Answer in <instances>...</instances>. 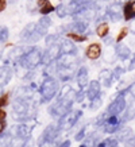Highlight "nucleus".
Returning a JSON list of instances; mask_svg holds the SVG:
<instances>
[{
	"mask_svg": "<svg viewBox=\"0 0 135 147\" xmlns=\"http://www.w3.org/2000/svg\"><path fill=\"white\" fill-rule=\"evenodd\" d=\"M128 28H130V31L132 32V34H135V19H132V20H131Z\"/></svg>",
	"mask_w": 135,
	"mask_h": 147,
	"instance_id": "nucleus-40",
	"label": "nucleus"
},
{
	"mask_svg": "<svg viewBox=\"0 0 135 147\" xmlns=\"http://www.w3.org/2000/svg\"><path fill=\"white\" fill-rule=\"evenodd\" d=\"M7 8V0H0V12H3Z\"/></svg>",
	"mask_w": 135,
	"mask_h": 147,
	"instance_id": "nucleus-39",
	"label": "nucleus"
},
{
	"mask_svg": "<svg viewBox=\"0 0 135 147\" xmlns=\"http://www.w3.org/2000/svg\"><path fill=\"white\" fill-rule=\"evenodd\" d=\"M126 147H135V144H134V143H131V142H127Z\"/></svg>",
	"mask_w": 135,
	"mask_h": 147,
	"instance_id": "nucleus-42",
	"label": "nucleus"
},
{
	"mask_svg": "<svg viewBox=\"0 0 135 147\" xmlns=\"http://www.w3.org/2000/svg\"><path fill=\"white\" fill-rule=\"evenodd\" d=\"M101 53H103V47L100 43L97 42H93V43H90L85 50V57L90 61H96V59H99L101 57Z\"/></svg>",
	"mask_w": 135,
	"mask_h": 147,
	"instance_id": "nucleus-9",
	"label": "nucleus"
},
{
	"mask_svg": "<svg viewBox=\"0 0 135 147\" xmlns=\"http://www.w3.org/2000/svg\"><path fill=\"white\" fill-rule=\"evenodd\" d=\"M55 13H57V16L58 18H65L68 16V9H66V4L65 3H61L55 7Z\"/></svg>",
	"mask_w": 135,
	"mask_h": 147,
	"instance_id": "nucleus-26",
	"label": "nucleus"
},
{
	"mask_svg": "<svg viewBox=\"0 0 135 147\" xmlns=\"http://www.w3.org/2000/svg\"><path fill=\"white\" fill-rule=\"evenodd\" d=\"M105 12H107V18L111 22H113V23L119 22L123 18V3H120V1L111 3L105 8Z\"/></svg>",
	"mask_w": 135,
	"mask_h": 147,
	"instance_id": "nucleus-6",
	"label": "nucleus"
},
{
	"mask_svg": "<svg viewBox=\"0 0 135 147\" xmlns=\"http://www.w3.org/2000/svg\"><path fill=\"white\" fill-rule=\"evenodd\" d=\"M134 69H135V53L131 55L130 63H128V67H127V70H134Z\"/></svg>",
	"mask_w": 135,
	"mask_h": 147,
	"instance_id": "nucleus-34",
	"label": "nucleus"
},
{
	"mask_svg": "<svg viewBox=\"0 0 135 147\" xmlns=\"http://www.w3.org/2000/svg\"><path fill=\"white\" fill-rule=\"evenodd\" d=\"M57 147H70V140H63V142L59 143Z\"/></svg>",
	"mask_w": 135,
	"mask_h": 147,
	"instance_id": "nucleus-41",
	"label": "nucleus"
},
{
	"mask_svg": "<svg viewBox=\"0 0 135 147\" xmlns=\"http://www.w3.org/2000/svg\"><path fill=\"white\" fill-rule=\"evenodd\" d=\"M8 147H11V146H8Z\"/></svg>",
	"mask_w": 135,
	"mask_h": 147,
	"instance_id": "nucleus-45",
	"label": "nucleus"
},
{
	"mask_svg": "<svg viewBox=\"0 0 135 147\" xmlns=\"http://www.w3.org/2000/svg\"><path fill=\"white\" fill-rule=\"evenodd\" d=\"M31 134V127L27 124H18L11 128V135L12 136H19V138L27 139Z\"/></svg>",
	"mask_w": 135,
	"mask_h": 147,
	"instance_id": "nucleus-14",
	"label": "nucleus"
},
{
	"mask_svg": "<svg viewBox=\"0 0 135 147\" xmlns=\"http://www.w3.org/2000/svg\"><path fill=\"white\" fill-rule=\"evenodd\" d=\"M5 127H7V123H5V120H0V135H3Z\"/></svg>",
	"mask_w": 135,
	"mask_h": 147,
	"instance_id": "nucleus-37",
	"label": "nucleus"
},
{
	"mask_svg": "<svg viewBox=\"0 0 135 147\" xmlns=\"http://www.w3.org/2000/svg\"><path fill=\"white\" fill-rule=\"evenodd\" d=\"M58 144L55 142H45L42 143V144H39V147H57Z\"/></svg>",
	"mask_w": 135,
	"mask_h": 147,
	"instance_id": "nucleus-36",
	"label": "nucleus"
},
{
	"mask_svg": "<svg viewBox=\"0 0 135 147\" xmlns=\"http://www.w3.org/2000/svg\"><path fill=\"white\" fill-rule=\"evenodd\" d=\"M100 92H101V82L97 80H92L89 82V89L86 90V100H95L96 97L100 96Z\"/></svg>",
	"mask_w": 135,
	"mask_h": 147,
	"instance_id": "nucleus-13",
	"label": "nucleus"
},
{
	"mask_svg": "<svg viewBox=\"0 0 135 147\" xmlns=\"http://www.w3.org/2000/svg\"><path fill=\"white\" fill-rule=\"evenodd\" d=\"M8 40V28L4 26H0V45H3Z\"/></svg>",
	"mask_w": 135,
	"mask_h": 147,
	"instance_id": "nucleus-28",
	"label": "nucleus"
},
{
	"mask_svg": "<svg viewBox=\"0 0 135 147\" xmlns=\"http://www.w3.org/2000/svg\"><path fill=\"white\" fill-rule=\"evenodd\" d=\"M58 93V81L54 77H46L42 85H41V94L43 101H50L53 100L54 96Z\"/></svg>",
	"mask_w": 135,
	"mask_h": 147,
	"instance_id": "nucleus-2",
	"label": "nucleus"
},
{
	"mask_svg": "<svg viewBox=\"0 0 135 147\" xmlns=\"http://www.w3.org/2000/svg\"><path fill=\"white\" fill-rule=\"evenodd\" d=\"M42 59H43V53L38 47H32V49L27 50L26 53L23 54L22 58H19L18 62L20 66L26 67V69L30 70V69H34L38 65H41Z\"/></svg>",
	"mask_w": 135,
	"mask_h": 147,
	"instance_id": "nucleus-1",
	"label": "nucleus"
},
{
	"mask_svg": "<svg viewBox=\"0 0 135 147\" xmlns=\"http://www.w3.org/2000/svg\"><path fill=\"white\" fill-rule=\"evenodd\" d=\"M117 143H119V140L116 138H107L103 142H100L97 147H117Z\"/></svg>",
	"mask_w": 135,
	"mask_h": 147,
	"instance_id": "nucleus-25",
	"label": "nucleus"
},
{
	"mask_svg": "<svg viewBox=\"0 0 135 147\" xmlns=\"http://www.w3.org/2000/svg\"><path fill=\"white\" fill-rule=\"evenodd\" d=\"M78 147H88V146H86L85 143H82V144H81V146H78Z\"/></svg>",
	"mask_w": 135,
	"mask_h": 147,
	"instance_id": "nucleus-44",
	"label": "nucleus"
},
{
	"mask_svg": "<svg viewBox=\"0 0 135 147\" xmlns=\"http://www.w3.org/2000/svg\"><path fill=\"white\" fill-rule=\"evenodd\" d=\"M63 35L66 36L68 39L73 40V42H85L88 39V35L86 34H78V32H73V31H66Z\"/></svg>",
	"mask_w": 135,
	"mask_h": 147,
	"instance_id": "nucleus-23",
	"label": "nucleus"
},
{
	"mask_svg": "<svg viewBox=\"0 0 135 147\" xmlns=\"http://www.w3.org/2000/svg\"><path fill=\"white\" fill-rule=\"evenodd\" d=\"M59 45H61V51L62 54H77V47L74 46V42L70 39H63L59 42Z\"/></svg>",
	"mask_w": 135,
	"mask_h": 147,
	"instance_id": "nucleus-17",
	"label": "nucleus"
},
{
	"mask_svg": "<svg viewBox=\"0 0 135 147\" xmlns=\"http://www.w3.org/2000/svg\"><path fill=\"white\" fill-rule=\"evenodd\" d=\"M76 63L74 65H69V66H58L57 70V77L61 81H69L76 76Z\"/></svg>",
	"mask_w": 135,
	"mask_h": 147,
	"instance_id": "nucleus-8",
	"label": "nucleus"
},
{
	"mask_svg": "<svg viewBox=\"0 0 135 147\" xmlns=\"http://www.w3.org/2000/svg\"><path fill=\"white\" fill-rule=\"evenodd\" d=\"M81 116H82V111L81 109H70L66 115H63L59 119L58 121L59 131H69V129H72Z\"/></svg>",
	"mask_w": 135,
	"mask_h": 147,
	"instance_id": "nucleus-3",
	"label": "nucleus"
},
{
	"mask_svg": "<svg viewBox=\"0 0 135 147\" xmlns=\"http://www.w3.org/2000/svg\"><path fill=\"white\" fill-rule=\"evenodd\" d=\"M132 136H134V134H132V129H131L130 127H123V128H120L116 132V139L119 142L127 143Z\"/></svg>",
	"mask_w": 135,
	"mask_h": 147,
	"instance_id": "nucleus-18",
	"label": "nucleus"
},
{
	"mask_svg": "<svg viewBox=\"0 0 135 147\" xmlns=\"http://www.w3.org/2000/svg\"><path fill=\"white\" fill-rule=\"evenodd\" d=\"M100 82L103 86L105 88H109L113 82V74H112V70L109 69H103L100 71Z\"/></svg>",
	"mask_w": 135,
	"mask_h": 147,
	"instance_id": "nucleus-16",
	"label": "nucleus"
},
{
	"mask_svg": "<svg viewBox=\"0 0 135 147\" xmlns=\"http://www.w3.org/2000/svg\"><path fill=\"white\" fill-rule=\"evenodd\" d=\"M50 26H51V19L49 18V15L42 16V18L36 22V31L45 36L46 34H47V30L50 28Z\"/></svg>",
	"mask_w": 135,
	"mask_h": 147,
	"instance_id": "nucleus-15",
	"label": "nucleus"
},
{
	"mask_svg": "<svg viewBox=\"0 0 135 147\" xmlns=\"http://www.w3.org/2000/svg\"><path fill=\"white\" fill-rule=\"evenodd\" d=\"M127 89H128V92H130V93L134 96V98H135V82H132L131 85H128V88H127Z\"/></svg>",
	"mask_w": 135,
	"mask_h": 147,
	"instance_id": "nucleus-38",
	"label": "nucleus"
},
{
	"mask_svg": "<svg viewBox=\"0 0 135 147\" xmlns=\"http://www.w3.org/2000/svg\"><path fill=\"white\" fill-rule=\"evenodd\" d=\"M123 19L126 22L135 19V0H126L123 3Z\"/></svg>",
	"mask_w": 135,
	"mask_h": 147,
	"instance_id": "nucleus-12",
	"label": "nucleus"
},
{
	"mask_svg": "<svg viewBox=\"0 0 135 147\" xmlns=\"http://www.w3.org/2000/svg\"><path fill=\"white\" fill-rule=\"evenodd\" d=\"M61 55H62V51H61V45H59V43H54V45H51V46H47L45 50V53H43L42 63L49 65V63L57 61Z\"/></svg>",
	"mask_w": 135,
	"mask_h": 147,
	"instance_id": "nucleus-5",
	"label": "nucleus"
},
{
	"mask_svg": "<svg viewBox=\"0 0 135 147\" xmlns=\"http://www.w3.org/2000/svg\"><path fill=\"white\" fill-rule=\"evenodd\" d=\"M95 32H96V35L99 36V38H105V36H108V34H109V26H108L107 22H99L97 23V26H96V30H95Z\"/></svg>",
	"mask_w": 135,
	"mask_h": 147,
	"instance_id": "nucleus-21",
	"label": "nucleus"
},
{
	"mask_svg": "<svg viewBox=\"0 0 135 147\" xmlns=\"http://www.w3.org/2000/svg\"><path fill=\"white\" fill-rule=\"evenodd\" d=\"M101 58L105 63H115L119 59L117 57V51H116V46L113 45H105V47L103 49L101 53Z\"/></svg>",
	"mask_w": 135,
	"mask_h": 147,
	"instance_id": "nucleus-7",
	"label": "nucleus"
},
{
	"mask_svg": "<svg viewBox=\"0 0 135 147\" xmlns=\"http://www.w3.org/2000/svg\"><path fill=\"white\" fill-rule=\"evenodd\" d=\"M88 23L84 22V20H76V22L70 23L68 27H62L61 30H65L66 31H73V32H78V34H86L88 32Z\"/></svg>",
	"mask_w": 135,
	"mask_h": 147,
	"instance_id": "nucleus-10",
	"label": "nucleus"
},
{
	"mask_svg": "<svg viewBox=\"0 0 135 147\" xmlns=\"http://www.w3.org/2000/svg\"><path fill=\"white\" fill-rule=\"evenodd\" d=\"M128 142H131V143H134V144H135V134H134V136H132V138L128 140Z\"/></svg>",
	"mask_w": 135,
	"mask_h": 147,
	"instance_id": "nucleus-43",
	"label": "nucleus"
},
{
	"mask_svg": "<svg viewBox=\"0 0 135 147\" xmlns=\"http://www.w3.org/2000/svg\"><path fill=\"white\" fill-rule=\"evenodd\" d=\"M128 32H130V28H128V27H126V26L122 27V30L119 31V34H117V36H116V39H115V42H116V43H120L122 40H123L127 35H128Z\"/></svg>",
	"mask_w": 135,
	"mask_h": 147,
	"instance_id": "nucleus-27",
	"label": "nucleus"
},
{
	"mask_svg": "<svg viewBox=\"0 0 135 147\" xmlns=\"http://www.w3.org/2000/svg\"><path fill=\"white\" fill-rule=\"evenodd\" d=\"M128 107V104H127V100L124 97V93H123V90L119 92V93L115 96V100H113L107 108V112L108 115H116L119 116L120 113L126 111V108Z\"/></svg>",
	"mask_w": 135,
	"mask_h": 147,
	"instance_id": "nucleus-4",
	"label": "nucleus"
},
{
	"mask_svg": "<svg viewBox=\"0 0 135 147\" xmlns=\"http://www.w3.org/2000/svg\"><path fill=\"white\" fill-rule=\"evenodd\" d=\"M86 127H82V128L80 129V132H78V134H76V136H74V139H76L77 142H81V140H82V139L85 138L86 136Z\"/></svg>",
	"mask_w": 135,
	"mask_h": 147,
	"instance_id": "nucleus-33",
	"label": "nucleus"
},
{
	"mask_svg": "<svg viewBox=\"0 0 135 147\" xmlns=\"http://www.w3.org/2000/svg\"><path fill=\"white\" fill-rule=\"evenodd\" d=\"M36 30V23H28L24 28H23V31L20 32V39L24 40V42H28L30 39V36L32 35V32Z\"/></svg>",
	"mask_w": 135,
	"mask_h": 147,
	"instance_id": "nucleus-20",
	"label": "nucleus"
},
{
	"mask_svg": "<svg viewBox=\"0 0 135 147\" xmlns=\"http://www.w3.org/2000/svg\"><path fill=\"white\" fill-rule=\"evenodd\" d=\"M8 104H9V93L4 92V93L0 94V108H4Z\"/></svg>",
	"mask_w": 135,
	"mask_h": 147,
	"instance_id": "nucleus-29",
	"label": "nucleus"
},
{
	"mask_svg": "<svg viewBox=\"0 0 135 147\" xmlns=\"http://www.w3.org/2000/svg\"><path fill=\"white\" fill-rule=\"evenodd\" d=\"M116 51H117V57L122 59V62L126 61V59H128V58L132 55L130 47L126 45H123V43H119V45L116 46Z\"/></svg>",
	"mask_w": 135,
	"mask_h": 147,
	"instance_id": "nucleus-19",
	"label": "nucleus"
},
{
	"mask_svg": "<svg viewBox=\"0 0 135 147\" xmlns=\"http://www.w3.org/2000/svg\"><path fill=\"white\" fill-rule=\"evenodd\" d=\"M38 11H39V13L42 16H46V15H49V13H51V12H55V5H53L50 1H47V3H45L42 7H39Z\"/></svg>",
	"mask_w": 135,
	"mask_h": 147,
	"instance_id": "nucleus-24",
	"label": "nucleus"
},
{
	"mask_svg": "<svg viewBox=\"0 0 135 147\" xmlns=\"http://www.w3.org/2000/svg\"><path fill=\"white\" fill-rule=\"evenodd\" d=\"M32 146H34V140L28 136V138L24 140V143H23V147H32Z\"/></svg>",
	"mask_w": 135,
	"mask_h": 147,
	"instance_id": "nucleus-35",
	"label": "nucleus"
},
{
	"mask_svg": "<svg viewBox=\"0 0 135 147\" xmlns=\"http://www.w3.org/2000/svg\"><path fill=\"white\" fill-rule=\"evenodd\" d=\"M76 81L77 85L80 86L81 89H85L86 86L89 85V74H88V69L85 66L78 67V70L76 73Z\"/></svg>",
	"mask_w": 135,
	"mask_h": 147,
	"instance_id": "nucleus-11",
	"label": "nucleus"
},
{
	"mask_svg": "<svg viewBox=\"0 0 135 147\" xmlns=\"http://www.w3.org/2000/svg\"><path fill=\"white\" fill-rule=\"evenodd\" d=\"M101 97H96L95 100H92V101H89V108L90 109H93V111H96V109H99L100 107H101Z\"/></svg>",
	"mask_w": 135,
	"mask_h": 147,
	"instance_id": "nucleus-30",
	"label": "nucleus"
},
{
	"mask_svg": "<svg viewBox=\"0 0 135 147\" xmlns=\"http://www.w3.org/2000/svg\"><path fill=\"white\" fill-rule=\"evenodd\" d=\"M46 46H51L54 43H57L58 42V35H55V34H51V35H46Z\"/></svg>",
	"mask_w": 135,
	"mask_h": 147,
	"instance_id": "nucleus-31",
	"label": "nucleus"
},
{
	"mask_svg": "<svg viewBox=\"0 0 135 147\" xmlns=\"http://www.w3.org/2000/svg\"><path fill=\"white\" fill-rule=\"evenodd\" d=\"M11 76H12L11 67H8V66H1L0 67V86L7 84V82L11 80Z\"/></svg>",
	"mask_w": 135,
	"mask_h": 147,
	"instance_id": "nucleus-22",
	"label": "nucleus"
},
{
	"mask_svg": "<svg viewBox=\"0 0 135 147\" xmlns=\"http://www.w3.org/2000/svg\"><path fill=\"white\" fill-rule=\"evenodd\" d=\"M70 90H72V86H70V85H68V84L63 85L62 88H61V90H59V93H58V98H63Z\"/></svg>",
	"mask_w": 135,
	"mask_h": 147,
	"instance_id": "nucleus-32",
	"label": "nucleus"
}]
</instances>
